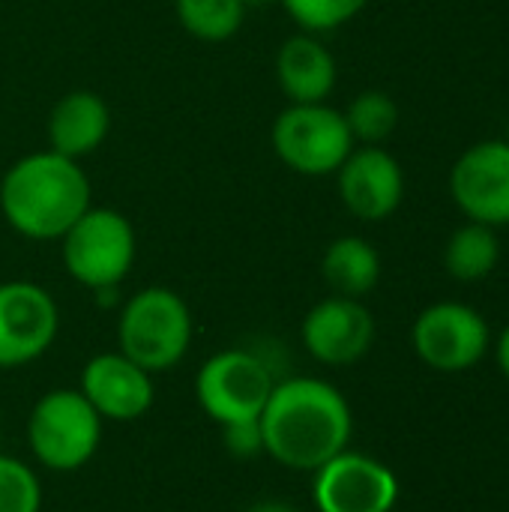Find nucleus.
Returning a JSON list of instances; mask_svg holds the SVG:
<instances>
[{
	"label": "nucleus",
	"instance_id": "nucleus-15",
	"mask_svg": "<svg viewBox=\"0 0 509 512\" xmlns=\"http://www.w3.org/2000/svg\"><path fill=\"white\" fill-rule=\"evenodd\" d=\"M111 132V108L96 90H69L63 93L45 120V135H48V150L69 156V159H84L96 153Z\"/></svg>",
	"mask_w": 509,
	"mask_h": 512
},
{
	"label": "nucleus",
	"instance_id": "nucleus-22",
	"mask_svg": "<svg viewBox=\"0 0 509 512\" xmlns=\"http://www.w3.org/2000/svg\"><path fill=\"white\" fill-rule=\"evenodd\" d=\"M0 512H42V483L36 471L0 453Z\"/></svg>",
	"mask_w": 509,
	"mask_h": 512
},
{
	"label": "nucleus",
	"instance_id": "nucleus-8",
	"mask_svg": "<svg viewBox=\"0 0 509 512\" xmlns=\"http://www.w3.org/2000/svg\"><path fill=\"white\" fill-rule=\"evenodd\" d=\"M60 309L39 282H0V369H21L51 351Z\"/></svg>",
	"mask_w": 509,
	"mask_h": 512
},
{
	"label": "nucleus",
	"instance_id": "nucleus-1",
	"mask_svg": "<svg viewBox=\"0 0 509 512\" xmlns=\"http://www.w3.org/2000/svg\"><path fill=\"white\" fill-rule=\"evenodd\" d=\"M258 429L261 447L276 465L315 474L333 456L348 450L354 417L339 387L297 375L276 381L258 417Z\"/></svg>",
	"mask_w": 509,
	"mask_h": 512
},
{
	"label": "nucleus",
	"instance_id": "nucleus-5",
	"mask_svg": "<svg viewBox=\"0 0 509 512\" xmlns=\"http://www.w3.org/2000/svg\"><path fill=\"white\" fill-rule=\"evenodd\" d=\"M135 255H138L135 228L114 207H90L60 237L63 270L87 291L120 288L135 267Z\"/></svg>",
	"mask_w": 509,
	"mask_h": 512
},
{
	"label": "nucleus",
	"instance_id": "nucleus-4",
	"mask_svg": "<svg viewBox=\"0 0 509 512\" xmlns=\"http://www.w3.org/2000/svg\"><path fill=\"white\" fill-rule=\"evenodd\" d=\"M102 423L81 390L57 387L36 399L27 417V447L45 471L75 474L99 453Z\"/></svg>",
	"mask_w": 509,
	"mask_h": 512
},
{
	"label": "nucleus",
	"instance_id": "nucleus-21",
	"mask_svg": "<svg viewBox=\"0 0 509 512\" xmlns=\"http://www.w3.org/2000/svg\"><path fill=\"white\" fill-rule=\"evenodd\" d=\"M276 3H282L288 18L300 30L315 36L345 27L369 6V0H276Z\"/></svg>",
	"mask_w": 509,
	"mask_h": 512
},
{
	"label": "nucleus",
	"instance_id": "nucleus-16",
	"mask_svg": "<svg viewBox=\"0 0 509 512\" xmlns=\"http://www.w3.org/2000/svg\"><path fill=\"white\" fill-rule=\"evenodd\" d=\"M276 81L288 102H327L339 81V63L321 36L300 30L276 51Z\"/></svg>",
	"mask_w": 509,
	"mask_h": 512
},
{
	"label": "nucleus",
	"instance_id": "nucleus-26",
	"mask_svg": "<svg viewBox=\"0 0 509 512\" xmlns=\"http://www.w3.org/2000/svg\"><path fill=\"white\" fill-rule=\"evenodd\" d=\"M246 3V9H252V6H264V3H276V0H243Z\"/></svg>",
	"mask_w": 509,
	"mask_h": 512
},
{
	"label": "nucleus",
	"instance_id": "nucleus-14",
	"mask_svg": "<svg viewBox=\"0 0 509 512\" xmlns=\"http://www.w3.org/2000/svg\"><path fill=\"white\" fill-rule=\"evenodd\" d=\"M81 396L93 405L102 420L132 423L141 420L156 399L153 375L120 351H105L87 360L81 369Z\"/></svg>",
	"mask_w": 509,
	"mask_h": 512
},
{
	"label": "nucleus",
	"instance_id": "nucleus-3",
	"mask_svg": "<svg viewBox=\"0 0 509 512\" xmlns=\"http://www.w3.org/2000/svg\"><path fill=\"white\" fill-rule=\"evenodd\" d=\"M192 336L189 303L165 285L141 288L120 303L117 351L150 375L174 369L189 354Z\"/></svg>",
	"mask_w": 509,
	"mask_h": 512
},
{
	"label": "nucleus",
	"instance_id": "nucleus-2",
	"mask_svg": "<svg viewBox=\"0 0 509 512\" xmlns=\"http://www.w3.org/2000/svg\"><path fill=\"white\" fill-rule=\"evenodd\" d=\"M93 207L84 168L54 150L15 159L0 180V213L6 225L36 243L60 240Z\"/></svg>",
	"mask_w": 509,
	"mask_h": 512
},
{
	"label": "nucleus",
	"instance_id": "nucleus-12",
	"mask_svg": "<svg viewBox=\"0 0 509 512\" xmlns=\"http://www.w3.org/2000/svg\"><path fill=\"white\" fill-rule=\"evenodd\" d=\"M333 177L339 201L360 222H384L402 207L405 171L381 144H357Z\"/></svg>",
	"mask_w": 509,
	"mask_h": 512
},
{
	"label": "nucleus",
	"instance_id": "nucleus-17",
	"mask_svg": "<svg viewBox=\"0 0 509 512\" xmlns=\"http://www.w3.org/2000/svg\"><path fill=\"white\" fill-rule=\"evenodd\" d=\"M321 276L333 294L363 300L381 279V255L357 234L336 237L321 258Z\"/></svg>",
	"mask_w": 509,
	"mask_h": 512
},
{
	"label": "nucleus",
	"instance_id": "nucleus-25",
	"mask_svg": "<svg viewBox=\"0 0 509 512\" xmlns=\"http://www.w3.org/2000/svg\"><path fill=\"white\" fill-rule=\"evenodd\" d=\"M246 512H300L297 507H291V504H285V501H258V504H252Z\"/></svg>",
	"mask_w": 509,
	"mask_h": 512
},
{
	"label": "nucleus",
	"instance_id": "nucleus-19",
	"mask_svg": "<svg viewBox=\"0 0 509 512\" xmlns=\"http://www.w3.org/2000/svg\"><path fill=\"white\" fill-rule=\"evenodd\" d=\"M180 27L201 42H225L240 33L246 21L243 0H174Z\"/></svg>",
	"mask_w": 509,
	"mask_h": 512
},
{
	"label": "nucleus",
	"instance_id": "nucleus-6",
	"mask_svg": "<svg viewBox=\"0 0 509 512\" xmlns=\"http://www.w3.org/2000/svg\"><path fill=\"white\" fill-rule=\"evenodd\" d=\"M273 153L303 177H330L357 147L345 114L327 102H288L270 126Z\"/></svg>",
	"mask_w": 509,
	"mask_h": 512
},
{
	"label": "nucleus",
	"instance_id": "nucleus-7",
	"mask_svg": "<svg viewBox=\"0 0 509 512\" xmlns=\"http://www.w3.org/2000/svg\"><path fill=\"white\" fill-rule=\"evenodd\" d=\"M276 387L270 363L249 348H225L210 354L195 375V399L219 426L255 423Z\"/></svg>",
	"mask_w": 509,
	"mask_h": 512
},
{
	"label": "nucleus",
	"instance_id": "nucleus-9",
	"mask_svg": "<svg viewBox=\"0 0 509 512\" xmlns=\"http://www.w3.org/2000/svg\"><path fill=\"white\" fill-rule=\"evenodd\" d=\"M492 333L486 318L465 303H432L426 306L414 327L411 345L417 357L435 372H465L477 366L489 351Z\"/></svg>",
	"mask_w": 509,
	"mask_h": 512
},
{
	"label": "nucleus",
	"instance_id": "nucleus-18",
	"mask_svg": "<svg viewBox=\"0 0 509 512\" xmlns=\"http://www.w3.org/2000/svg\"><path fill=\"white\" fill-rule=\"evenodd\" d=\"M501 261V240L498 228L465 222L453 231L444 246V267L459 282H480L486 279Z\"/></svg>",
	"mask_w": 509,
	"mask_h": 512
},
{
	"label": "nucleus",
	"instance_id": "nucleus-23",
	"mask_svg": "<svg viewBox=\"0 0 509 512\" xmlns=\"http://www.w3.org/2000/svg\"><path fill=\"white\" fill-rule=\"evenodd\" d=\"M222 435H225V447H228L234 456L249 459V456L264 453V447H261V429H258V420H255V423L225 426V429H222Z\"/></svg>",
	"mask_w": 509,
	"mask_h": 512
},
{
	"label": "nucleus",
	"instance_id": "nucleus-10",
	"mask_svg": "<svg viewBox=\"0 0 509 512\" xmlns=\"http://www.w3.org/2000/svg\"><path fill=\"white\" fill-rule=\"evenodd\" d=\"M396 501V474L363 453L342 450L312 477V504L318 512H390Z\"/></svg>",
	"mask_w": 509,
	"mask_h": 512
},
{
	"label": "nucleus",
	"instance_id": "nucleus-11",
	"mask_svg": "<svg viewBox=\"0 0 509 512\" xmlns=\"http://www.w3.org/2000/svg\"><path fill=\"white\" fill-rule=\"evenodd\" d=\"M450 195L468 222L509 225V141L486 138L471 144L450 168Z\"/></svg>",
	"mask_w": 509,
	"mask_h": 512
},
{
	"label": "nucleus",
	"instance_id": "nucleus-20",
	"mask_svg": "<svg viewBox=\"0 0 509 512\" xmlns=\"http://www.w3.org/2000/svg\"><path fill=\"white\" fill-rule=\"evenodd\" d=\"M354 144H384L399 126V105L387 90H363L342 111Z\"/></svg>",
	"mask_w": 509,
	"mask_h": 512
},
{
	"label": "nucleus",
	"instance_id": "nucleus-24",
	"mask_svg": "<svg viewBox=\"0 0 509 512\" xmlns=\"http://www.w3.org/2000/svg\"><path fill=\"white\" fill-rule=\"evenodd\" d=\"M498 366H501V372L509 378V324L504 327L501 339H498Z\"/></svg>",
	"mask_w": 509,
	"mask_h": 512
},
{
	"label": "nucleus",
	"instance_id": "nucleus-13",
	"mask_svg": "<svg viewBox=\"0 0 509 512\" xmlns=\"http://www.w3.org/2000/svg\"><path fill=\"white\" fill-rule=\"evenodd\" d=\"M300 339L318 363L351 366L369 354L375 342V318L363 300L330 294L306 312Z\"/></svg>",
	"mask_w": 509,
	"mask_h": 512
}]
</instances>
